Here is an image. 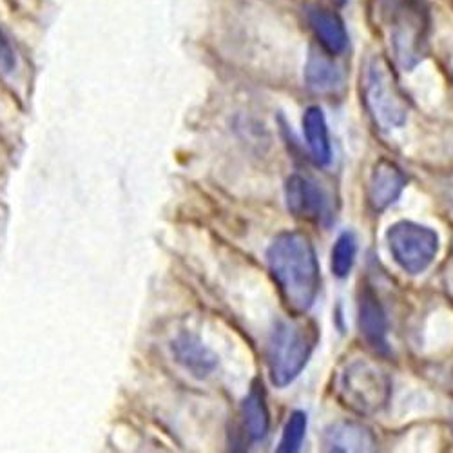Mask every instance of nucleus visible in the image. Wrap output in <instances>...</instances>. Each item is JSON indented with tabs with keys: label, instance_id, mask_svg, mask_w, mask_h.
Returning <instances> with one entry per match:
<instances>
[{
	"label": "nucleus",
	"instance_id": "nucleus-1",
	"mask_svg": "<svg viewBox=\"0 0 453 453\" xmlns=\"http://www.w3.org/2000/svg\"><path fill=\"white\" fill-rule=\"evenodd\" d=\"M267 263L287 311L292 316L307 314L321 287V269L311 238L299 231L280 233L267 249Z\"/></svg>",
	"mask_w": 453,
	"mask_h": 453
},
{
	"label": "nucleus",
	"instance_id": "nucleus-2",
	"mask_svg": "<svg viewBox=\"0 0 453 453\" xmlns=\"http://www.w3.org/2000/svg\"><path fill=\"white\" fill-rule=\"evenodd\" d=\"M319 343V326L314 319L290 316L280 321L267 343V366L274 387L285 388L305 370Z\"/></svg>",
	"mask_w": 453,
	"mask_h": 453
},
{
	"label": "nucleus",
	"instance_id": "nucleus-3",
	"mask_svg": "<svg viewBox=\"0 0 453 453\" xmlns=\"http://www.w3.org/2000/svg\"><path fill=\"white\" fill-rule=\"evenodd\" d=\"M339 403L359 415H375L383 411L392 399L390 375L368 359H354L335 380Z\"/></svg>",
	"mask_w": 453,
	"mask_h": 453
},
{
	"label": "nucleus",
	"instance_id": "nucleus-4",
	"mask_svg": "<svg viewBox=\"0 0 453 453\" xmlns=\"http://www.w3.org/2000/svg\"><path fill=\"white\" fill-rule=\"evenodd\" d=\"M365 102L373 122L383 131L399 129L408 120V100L390 62L375 55L365 73Z\"/></svg>",
	"mask_w": 453,
	"mask_h": 453
},
{
	"label": "nucleus",
	"instance_id": "nucleus-5",
	"mask_svg": "<svg viewBox=\"0 0 453 453\" xmlns=\"http://www.w3.org/2000/svg\"><path fill=\"white\" fill-rule=\"evenodd\" d=\"M387 243L399 269L411 276L428 271L441 249L439 234L434 229L410 219L388 226Z\"/></svg>",
	"mask_w": 453,
	"mask_h": 453
},
{
	"label": "nucleus",
	"instance_id": "nucleus-6",
	"mask_svg": "<svg viewBox=\"0 0 453 453\" xmlns=\"http://www.w3.org/2000/svg\"><path fill=\"white\" fill-rule=\"evenodd\" d=\"M390 42L401 67L411 69L425 53V20L419 8L408 0H394L390 12Z\"/></svg>",
	"mask_w": 453,
	"mask_h": 453
},
{
	"label": "nucleus",
	"instance_id": "nucleus-7",
	"mask_svg": "<svg viewBox=\"0 0 453 453\" xmlns=\"http://www.w3.org/2000/svg\"><path fill=\"white\" fill-rule=\"evenodd\" d=\"M285 203L288 212L303 221L325 223L332 219L326 193L309 176L292 174L285 183Z\"/></svg>",
	"mask_w": 453,
	"mask_h": 453
},
{
	"label": "nucleus",
	"instance_id": "nucleus-8",
	"mask_svg": "<svg viewBox=\"0 0 453 453\" xmlns=\"http://www.w3.org/2000/svg\"><path fill=\"white\" fill-rule=\"evenodd\" d=\"M359 330L365 337V342L377 352L387 354L388 352V319L387 312L381 305L380 297L373 292L372 287L365 285L359 292Z\"/></svg>",
	"mask_w": 453,
	"mask_h": 453
},
{
	"label": "nucleus",
	"instance_id": "nucleus-9",
	"mask_svg": "<svg viewBox=\"0 0 453 453\" xmlns=\"http://www.w3.org/2000/svg\"><path fill=\"white\" fill-rule=\"evenodd\" d=\"M406 176L403 169L392 160L381 158L373 165L368 181V202L373 211H385L399 200L406 187Z\"/></svg>",
	"mask_w": 453,
	"mask_h": 453
},
{
	"label": "nucleus",
	"instance_id": "nucleus-10",
	"mask_svg": "<svg viewBox=\"0 0 453 453\" xmlns=\"http://www.w3.org/2000/svg\"><path fill=\"white\" fill-rule=\"evenodd\" d=\"M171 350L174 359L191 375L198 377V380H205L209 377L216 366L218 357L212 350H209L200 337L191 332H180L171 343Z\"/></svg>",
	"mask_w": 453,
	"mask_h": 453
},
{
	"label": "nucleus",
	"instance_id": "nucleus-11",
	"mask_svg": "<svg viewBox=\"0 0 453 453\" xmlns=\"http://www.w3.org/2000/svg\"><path fill=\"white\" fill-rule=\"evenodd\" d=\"M265 397L267 395L263 383L256 380L242 403V430L245 439H249L250 442L263 441L269 434L271 415Z\"/></svg>",
	"mask_w": 453,
	"mask_h": 453
},
{
	"label": "nucleus",
	"instance_id": "nucleus-12",
	"mask_svg": "<svg viewBox=\"0 0 453 453\" xmlns=\"http://www.w3.org/2000/svg\"><path fill=\"white\" fill-rule=\"evenodd\" d=\"M309 22L314 29L318 41L328 55H342L349 46V35L343 20L335 13H330L323 8L309 10Z\"/></svg>",
	"mask_w": 453,
	"mask_h": 453
},
{
	"label": "nucleus",
	"instance_id": "nucleus-13",
	"mask_svg": "<svg viewBox=\"0 0 453 453\" xmlns=\"http://www.w3.org/2000/svg\"><path fill=\"white\" fill-rule=\"evenodd\" d=\"M345 74L325 51L311 50L307 65H305V82L316 93H334L343 86Z\"/></svg>",
	"mask_w": 453,
	"mask_h": 453
},
{
	"label": "nucleus",
	"instance_id": "nucleus-14",
	"mask_svg": "<svg viewBox=\"0 0 453 453\" xmlns=\"http://www.w3.org/2000/svg\"><path fill=\"white\" fill-rule=\"evenodd\" d=\"M325 446L330 451H372L373 435L356 423H335L325 430Z\"/></svg>",
	"mask_w": 453,
	"mask_h": 453
},
{
	"label": "nucleus",
	"instance_id": "nucleus-15",
	"mask_svg": "<svg viewBox=\"0 0 453 453\" xmlns=\"http://www.w3.org/2000/svg\"><path fill=\"white\" fill-rule=\"evenodd\" d=\"M303 134L307 138V145L311 155L318 165H328L332 162V143L328 136V126L325 112L312 105L303 115Z\"/></svg>",
	"mask_w": 453,
	"mask_h": 453
},
{
	"label": "nucleus",
	"instance_id": "nucleus-16",
	"mask_svg": "<svg viewBox=\"0 0 453 453\" xmlns=\"http://www.w3.org/2000/svg\"><path fill=\"white\" fill-rule=\"evenodd\" d=\"M356 256H357V240L354 233L345 231L339 234V238L332 247V256H330L332 274L339 280L347 278L354 267Z\"/></svg>",
	"mask_w": 453,
	"mask_h": 453
},
{
	"label": "nucleus",
	"instance_id": "nucleus-17",
	"mask_svg": "<svg viewBox=\"0 0 453 453\" xmlns=\"http://www.w3.org/2000/svg\"><path fill=\"white\" fill-rule=\"evenodd\" d=\"M307 434V413L305 411H292L290 418L283 428L281 441L278 444L280 453H294L303 444Z\"/></svg>",
	"mask_w": 453,
	"mask_h": 453
},
{
	"label": "nucleus",
	"instance_id": "nucleus-18",
	"mask_svg": "<svg viewBox=\"0 0 453 453\" xmlns=\"http://www.w3.org/2000/svg\"><path fill=\"white\" fill-rule=\"evenodd\" d=\"M17 69V55L8 41V36L0 29V77H8Z\"/></svg>",
	"mask_w": 453,
	"mask_h": 453
},
{
	"label": "nucleus",
	"instance_id": "nucleus-19",
	"mask_svg": "<svg viewBox=\"0 0 453 453\" xmlns=\"http://www.w3.org/2000/svg\"><path fill=\"white\" fill-rule=\"evenodd\" d=\"M337 3H339V4H343V3H345V0H337Z\"/></svg>",
	"mask_w": 453,
	"mask_h": 453
}]
</instances>
